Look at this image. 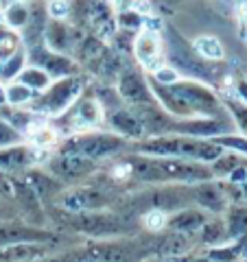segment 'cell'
Returning <instances> with one entry per match:
<instances>
[{
  "mask_svg": "<svg viewBox=\"0 0 247 262\" xmlns=\"http://www.w3.org/2000/svg\"><path fill=\"white\" fill-rule=\"evenodd\" d=\"M212 142L219 144L221 149H230V151H238L247 155V138H241V136H219V138H212Z\"/></svg>",
  "mask_w": 247,
  "mask_h": 262,
  "instance_id": "obj_28",
  "label": "cell"
},
{
  "mask_svg": "<svg viewBox=\"0 0 247 262\" xmlns=\"http://www.w3.org/2000/svg\"><path fill=\"white\" fill-rule=\"evenodd\" d=\"M232 129L230 118H173L169 136H186V138H201L212 140L219 136H228Z\"/></svg>",
  "mask_w": 247,
  "mask_h": 262,
  "instance_id": "obj_13",
  "label": "cell"
},
{
  "mask_svg": "<svg viewBox=\"0 0 247 262\" xmlns=\"http://www.w3.org/2000/svg\"><path fill=\"white\" fill-rule=\"evenodd\" d=\"M129 149V142L125 138L112 134L108 129H94V131H84V134H72L59 138L55 144L53 153H72L81 155L92 162H105L125 155Z\"/></svg>",
  "mask_w": 247,
  "mask_h": 262,
  "instance_id": "obj_5",
  "label": "cell"
},
{
  "mask_svg": "<svg viewBox=\"0 0 247 262\" xmlns=\"http://www.w3.org/2000/svg\"><path fill=\"white\" fill-rule=\"evenodd\" d=\"M64 238H68V236L57 232V229H48L44 225L27 223L24 219H15V221L0 223V249L11 247V245H22V243L61 245Z\"/></svg>",
  "mask_w": 247,
  "mask_h": 262,
  "instance_id": "obj_8",
  "label": "cell"
},
{
  "mask_svg": "<svg viewBox=\"0 0 247 262\" xmlns=\"http://www.w3.org/2000/svg\"><path fill=\"white\" fill-rule=\"evenodd\" d=\"M15 219H22L18 206H15L13 201L0 199V223H7V221H15Z\"/></svg>",
  "mask_w": 247,
  "mask_h": 262,
  "instance_id": "obj_30",
  "label": "cell"
},
{
  "mask_svg": "<svg viewBox=\"0 0 247 262\" xmlns=\"http://www.w3.org/2000/svg\"><path fill=\"white\" fill-rule=\"evenodd\" d=\"M24 142V136L20 131H15L11 125L0 118V149H9V146H15V144H22Z\"/></svg>",
  "mask_w": 247,
  "mask_h": 262,
  "instance_id": "obj_27",
  "label": "cell"
},
{
  "mask_svg": "<svg viewBox=\"0 0 247 262\" xmlns=\"http://www.w3.org/2000/svg\"><path fill=\"white\" fill-rule=\"evenodd\" d=\"M24 51H27V66H35V68L44 70L53 81L79 75V63L72 57L53 53L44 42H39L31 48H24Z\"/></svg>",
  "mask_w": 247,
  "mask_h": 262,
  "instance_id": "obj_12",
  "label": "cell"
},
{
  "mask_svg": "<svg viewBox=\"0 0 247 262\" xmlns=\"http://www.w3.org/2000/svg\"><path fill=\"white\" fill-rule=\"evenodd\" d=\"M3 105H7V103H5V92H3V85H0V107H3Z\"/></svg>",
  "mask_w": 247,
  "mask_h": 262,
  "instance_id": "obj_34",
  "label": "cell"
},
{
  "mask_svg": "<svg viewBox=\"0 0 247 262\" xmlns=\"http://www.w3.org/2000/svg\"><path fill=\"white\" fill-rule=\"evenodd\" d=\"M15 81H20L22 85H27L29 90H33L35 94H39V92H44V90L53 83V79L46 75L44 70H39V68H35V66H24V70L18 75V79Z\"/></svg>",
  "mask_w": 247,
  "mask_h": 262,
  "instance_id": "obj_23",
  "label": "cell"
},
{
  "mask_svg": "<svg viewBox=\"0 0 247 262\" xmlns=\"http://www.w3.org/2000/svg\"><path fill=\"white\" fill-rule=\"evenodd\" d=\"M46 15L48 20H68L70 0H46Z\"/></svg>",
  "mask_w": 247,
  "mask_h": 262,
  "instance_id": "obj_29",
  "label": "cell"
},
{
  "mask_svg": "<svg viewBox=\"0 0 247 262\" xmlns=\"http://www.w3.org/2000/svg\"><path fill=\"white\" fill-rule=\"evenodd\" d=\"M48 122L59 134V138L84 134V131H94V129H101V125H105V110L101 101H98L94 88L88 85L84 90V94L70 105L68 112H64L59 118L48 120Z\"/></svg>",
  "mask_w": 247,
  "mask_h": 262,
  "instance_id": "obj_6",
  "label": "cell"
},
{
  "mask_svg": "<svg viewBox=\"0 0 247 262\" xmlns=\"http://www.w3.org/2000/svg\"><path fill=\"white\" fill-rule=\"evenodd\" d=\"M42 168L46 173H51L64 186H75V184H81L84 179L92 177L98 170V164L88 158H81V155L53 153V155H48V160L44 162Z\"/></svg>",
  "mask_w": 247,
  "mask_h": 262,
  "instance_id": "obj_9",
  "label": "cell"
},
{
  "mask_svg": "<svg viewBox=\"0 0 247 262\" xmlns=\"http://www.w3.org/2000/svg\"><path fill=\"white\" fill-rule=\"evenodd\" d=\"M88 88V79L81 75H72V77H64L57 79L48 85L44 92L35 94V98L27 105V110L39 114L48 120L59 118L64 112L70 110V105L84 94V90Z\"/></svg>",
  "mask_w": 247,
  "mask_h": 262,
  "instance_id": "obj_7",
  "label": "cell"
},
{
  "mask_svg": "<svg viewBox=\"0 0 247 262\" xmlns=\"http://www.w3.org/2000/svg\"><path fill=\"white\" fill-rule=\"evenodd\" d=\"M55 219H57V232L81 234L92 241L122 238V236H134V232H136L134 221H127L125 216L116 214L114 210L68 214V212H61L55 208Z\"/></svg>",
  "mask_w": 247,
  "mask_h": 262,
  "instance_id": "obj_3",
  "label": "cell"
},
{
  "mask_svg": "<svg viewBox=\"0 0 247 262\" xmlns=\"http://www.w3.org/2000/svg\"><path fill=\"white\" fill-rule=\"evenodd\" d=\"M127 153L151 155V158H175L199 164H212L225 151L212 140L201 138H186V136H158L145 138L140 142H129Z\"/></svg>",
  "mask_w": 247,
  "mask_h": 262,
  "instance_id": "obj_2",
  "label": "cell"
},
{
  "mask_svg": "<svg viewBox=\"0 0 247 262\" xmlns=\"http://www.w3.org/2000/svg\"><path fill=\"white\" fill-rule=\"evenodd\" d=\"M225 236L230 241L241 243L247 236V208L245 206H232L225 210Z\"/></svg>",
  "mask_w": 247,
  "mask_h": 262,
  "instance_id": "obj_20",
  "label": "cell"
},
{
  "mask_svg": "<svg viewBox=\"0 0 247 262\" xmlns=\"http://www.w3.org/2000/svg\"><path fill=\"white\" fill-rule=\"evenodd\" d=\"M188 262H215V260H210L208 256H199V258H193V260H188Z\"/></svg>",
  "mask_w": 247,
  "mask_h": 262,
  "instance_id": "obj_33",
  "label": "cell"
},
{
  "mask_svg": "<svg viewBox=\"0 0 247 262\" xmlns=\"http://www.w3.org/2000/svg\"><path fill=\"white\" fill-rule=\"evenodd\" d=\"M3 92H5V103L7 105H13V107H27L33 98H35V92L29 90L27 85H22L20 81L5 83L3 85Z\"/></svg>",
  "mask_w": 247,
  "mask_h": 262,
  "instance_id": "obj_24",
  "label": "cell"
},
{
  "mask_svg": "<svg viewBox=\"0 0 247 262\" xmlns=\"http://www.w3.org/2000/svg\"><path fill=\"white\" fill-rule=\"evenodd\" d=\"M241 18H243V24H247V0H241Z\"/></svg>",
  "mask_w": 247,
  "mask_h": 262,
  "instance_id": "obj_32",
  "label": "cell"
},
{
  "mask_svg": "<svg viewBox=\"0 0 247 262\" xmlns=\"http://www.w3.org/2000/svg\"><path fill=\"white\" fill-rule=\"evenodd\" d=\"M140 221H142V227L149 234H160V232L167 229L169 214H164V212H160V210H145Z\"/></svg>",
  "mask_w": 247,
  "mask_h": 262,
  "instance_id": "obj_26",
  "label": "cell"
},
{
  "mask_svg": "<svg viewBox=\"0 0 247 262\" xmlns=\"http://www.w3.org/2000/svg\"><path fill=\"white\" fill-rule=\"evenodd\" d=\"M191 194H193V206L199 208L203 212H225L230 208V196H228V188L225 184H219L217 179H208L201 184H193L191 186Z\"/></svg>",
  "mask_w": 247,
  "mask_h": 262,
  "instance_id": "obj_16",
  "label": "cell"
},
{
  "mask_svg": "<svg viewBox=\"0 0 247 262\" xmlns=\"http://www.w3.org/2000/svg\"><path fill=\"white\" fill-rule=\"evenodd\" d=\"M162 39H164V63L175 70L179 79L199 81L203 85H212V83L219 85L221 83L217 63L201 59V57L193 51L191 42H186L173 27L162 29Z\"/></svg>",
  "mask_w": 247,
  "mask_h": 262,
  "instance_id": "obj_4",
  "label": "cell"
},
{
  "mask_svg": "<svg viewBox=\"0 0 247 262\" xmlns=\"http://www.w3.org/2000/svg\"><path fill=\"white\" fill-rule=\"evenodd\" d=\"M31 262H79V256L77 251H55L51 256H44L39 260H31Z\"/></svg>",
  "mask_w": 247,
  "mask_h": 262,
  "instance_id": "obj_31",
  "label": "cell"
},
{
  "mask_svg": "<svg viewBox=\"0 0 247 262\" xmlns=\"http://www.w3.org/2000/svg\"><path fill=\"white\" fill-rule=\"evenodd\" d=\"M136 66L145 75H153L164 66V39L160 29H142L131 44Z\"/></svg>",
  "mask_w": 247,
  "mask_h": 262,
  "instance_id": "obj_11",
  "label": "cell"
},
{
  "mask_svg": "<svg viewBox=\"0 0 247 262\" xmlns=\"http://www.w3.org/2000/svg\"><path fill=\"white\" fill-rule=\"evenodd\" d=\"M201 236V243L205 245H215L219 247V243H223L228 236H225V223L221 219H212V221H205L203 227L197 232Z\"/></svg>",
  "mask_w": 247,
  "mask_h": 262,
  "instance_id": "obj_25",
  "label": "cell"
},
{
  "mask_svg": "<svg viewBox=\"0 0 247 262\" xmlns=\"http://www.w3.org/2000/svg\"><path fill=\"white\" fill-rule=\"evenodd\" d=\"M191 46H193V51L205 61L221 63L223 61V57H225L223 44H221L217 37H212V35H199L195 42H191Z\"/></svg>",
  "mask_w": 247,
  "mask_h": 262,
  "instance_id": "obj_21",
  "label": "cell"
},
{
  "mask_svg": "<svg viewBox=\"0 0 247 262\" xmlns=\"http://www.w3.org/2000/svg\"><path fill=\"white\" fill-rule=\"evenodd\" d=\"M205 221H208V214H205L203 210L191 206V208L175 212V214H169L167 229H164V232H177V234L195 236L203 227Z\"/></svg>",
  "mask_w": 247,
  "mask_h": 262,
  "instance_id": "obj_18",
  "label": "cell"
},
{
  "mask_svg": "<svg viewBox=\"0 0 247 262\" xmlns=\"http://www.w3.org/2000/svg\"><path fill=\"white\" fill-rule=\"evenodd\" d=\"M59 245H46V243H22V245H11V247L0 249V262H31L39 260L44 256L59 251Z\"/></svg>",
  "mask_w": 247,
  "mask_h": 262,
  "instance_id": "obj_17",
  "label": "cell"
},
{
  "mask_svg": "<svg viewBox=\"0 0 247 262\" xmlns=\"http://www.w3.org/2000/svg\"><path fill=\"white\" fill-rule=\"evenodd\" d=\"M86 37V33L77 29L75 24L68 20H48L44 29V44L51 48L53 53H59L66 57H75L77 46L81 39Z\"/></svg>",
  "mask_w": 247,
  "mask_h": 262,
  "instance_id": "obj_14",
  "label": "cell"
},
{
  "mask_svg": "<svg viewBox=\"0 0 247 262\" xmlns=\"http://www.w3.org/2000/svg\"><path fill=\"white\" fill-rule=\"evenodd\" d=\"M147 81L158 105L173 118H225L221 98L199 81L179 79L171 85H158L149 77Z\"/></svg>",
  "mask_w": 247,
  "mask_h": 262,
  "instance_id": "obj_1",
  "label": "cell"
},
{
  "mask_svg": "<svg viewBox=\"0 0 247 262\" xmlns=\"http://www.w3.org/2000/svg\"><path fill=\"white\" fill-rule=\"evenodd\" d=\"M24 66H27V51H24V46H20L9 59L0 61V85L11 83V81L18 79V75L24 70Z\"/></svg>",
  "mask_w": 247,
  "mask_h": 262,
  "instance_id": "obj_22",
  "label": "cell"
},
{
  "mask_svg": "<svg viewBox=\"0 0 247 262\" xmlns=\"http://www.w3.org/2000/svg\"><path fill=\"white\" fill-rule=\"evenodd\" d=\"M105 125H108V131L125 138L127 142H140L147 138L140 114L134 107H127V105L105 112Z\"/></svg>",
  "mask_w": 247,
  "mask_h": 262,
  "instance_id": "obj_15",
  "label": "cell"
},
{
  "mask_svg": "<svg viewBox=\"0 0 247 262\" xmlns=\"http://www.w3.org/2000/svg\"><path fill=\"white\" fill-rule=\"evenodd\" d=\"M29 15H31V0H20V3L5 7V9L0 11V20H3L7 29L20 33L24 29V24L29 22Z\"/></svg>",
  "mask_w": 247,
  "mask_h": 262,
  "instance_id": "obj_19",
  "label": "cell"
},
{
  "mask_svg": "<svg viewBox=\"0 0 247 262\" xmlns=\"http://www.w3.org/2000/svg\"><path fill=\"white\" fill-rule=\"evenodd\" d=\"M116 92L120 96L122 105L127 107H145V105H158L155 96L149 88V81H147V75L138 66H127L122 68V72L116 77Z\"/></svg>",
  "mask_w": 247,
  "mask_h": 262,
  "instance_id": "obj_10",
  "label": "cell"
}]
</instances>
